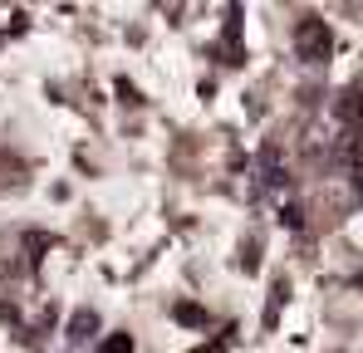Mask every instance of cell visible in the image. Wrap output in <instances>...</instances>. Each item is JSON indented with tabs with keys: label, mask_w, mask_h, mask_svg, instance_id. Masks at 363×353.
I'll return each instance as SVG.
<instances>
[{
	"label": "cell",
	"mask_w": 363,
	"mask_h": 353,
	"mask_svg": "<svg viewBox=\"0 0 363 353\" xmlns=\"http://www.w3.org/2000/svg\"><path fill=\"white\" fill-rule=\"evenodd\" d=\"M334 50V35H329V25L319 20V15H304L300 25H295V55L304 64H319V59H329Z\"/></svg>",
	"instance_id": "obj_1"
},
{
	"label": "cell",
	"mask_w": 363,
	"mask_h": 353,
	"mask_svg": "<svg viewBox=\"0 0 363 353\" xmlns=\"http://www.w3.org/2000/svg\"><path fill=\"white\" fill-rule=\"evenodd\" d=\"M94 329H99V314H94V309H79V314L69 319V339H89Z\"/></svg>",
	"instance_id": "obj_2"
},
{
	"label": "cell",
	"mask_w": 363,
	"mask_h": 353,
	"mask_svg": "<svg viewBox=\"0 0 363 353\" xmlns=\"http://www.w3.org/2000/svg\"><path fill=\"white\" fill-rule=\"evenodd\" d=\"M99 353H133V334H108Z\"/></svg>",
	"instance_id": "obj_3"
},
{
	"label": "cell",
	"mask_w": 363,
	"mask_h": 353,
	"mask_svg": "<svg viewBox=\"0 0 363 353\" xmlns=\"http://www.w3.org/2000/svg\"><path fill=\"white\" fill-rule=\"evenodd\" d=\"M177 319H182V324H201V319H206V314H201V309H196V304H177Z\"/></svg>",
	"instance_id": "obj_4"
},
{
	"label": "cell",
	"mask_w": 363,
	"mask_h": 353,
	"mask_svg": "<svg viewBox=\"0 0 363 353\" xmlns=\"http://www.w3.org/2000/svg\"><path fill=\"white\" fill-rule=\"evenodd\" d=\"M118 99H123V103H138V89H133L128 79H118Z\"/></svg>",
	"instance_id": "obj_5"
},
{
	"label": "cell",
	"mask_w": 363,
	"mask_h": 353,
	"mask_svg": "<svg viewBox=\"0 0 363 353\" xmlns=\"http://www.w3.org/2000/svg\"><path fill=\"white\" fill-rule=\"evenodd\" d=\"M196 353H221V344H216V349H196Z\"/></svg>",
	"instance_id": "obj_6"
}]
</instances>
